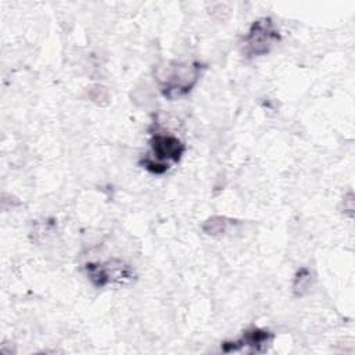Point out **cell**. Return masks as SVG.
Masks as SVG:
<instances>
[{
	"instance_id": "6da1fadb",
	"label": "cell",
	"mask_w": 355,
	"mask_h": 355,
	"mask_svg": "<svg viewBox=\"0 0 355 355\" xmlns=\"http://www.w3.org/2000/svg\"><path fill=\"white\" fill-rule=\"evenodd\" d=\"M202 64L200 62H166L158 67L155 78L164 97L175 100L186 96L200 79Z\"/></svg>"
},
{
	"instance_id": "7a4b0ae2",
	"label": "cell",
	"mask_w": 355,
	"mask_h": 355,
	"mask_svg": "<svg viewBox=\"0 0 355 355\" xmlns=\"http://www.w3.org/2000/svg\"><path fill=\"white\" fill-rule=\"evenodd\" d=\"M150 147L153 157L143 158L140 165L155 175L166 172L169 169L168 162H179L186 150L180 139L162 133H157L150 139Z\"/></svg>"
},
{
	"instance_id": "3957f363",
	"label": "cell",
	"mask_w": 355,
	"mask_h": 355,
	"mask_svg": "<svg viewBox=\"0 0 355 355\" xmlns=\"http://www.w3.org/2000/svg\"><path fill=\"white\" fill-rule=\"evenodd\" d=\"M280 40V33L269 17L252 22L248 33L244 36V54L251 57L265 55Z\"/></svg>"
},
{
	"instance_id": "277c9868",
	"label": "cell",
	"mask_w": 355,
	"mask_h": 355,
	"mask_svg": "<svg viewBox=\"0 0 355 355\" xmlns=\"http://www.w3.org/2000/svg\"><path fill=\"white\" fill-rule=\"evenodd\" d=\"M87 277L96 287H104L110 283H128L133 280L135 272L133 269L119 261V259H111L104 263H86L85 266Z\"/></svg>"
},
{
	"instance_id": "5b68a950",
	"label": "cell",
	"mask_w": 355,
	"mask_h": 355,
	"mask_svg": "<svg viewBox=\"0 0 355 355\" xmlns=\"http://www.w3.org/2000/svg\"><path fill=\"white\" fill-rule=\"evenodd\" d=\"M273 340V334L266 329L251 327L243 333V336L236 341H225L222 344L223 352H233L241 348H250V352H263Z\"/></svg>"
},
{
	"instance_id": "8992f818",
	"label": "cell",
	"mask_w": 355,
	"mask_h": 355,
	"mask_svg": "<svg viewBox=\"0 0 355 355\" xmlns=\"http://www.w3.org/2000/svg\"><path fill=\"white\" fill-rule=\"evenodd\" d=\"M234 223V220L225 216H212L202 223V230L209 236H222Z\"/></svg>"
},
{
	"instance_id": "52a82bcc",
	"label": "cell",
	"mask_w": 355,
	"mask_h": 355,
	"mask_svg": "<svg viewBox=\"0 0 355 355\" xmlns=\"http://www.w3.org/2000/svg\"><path fill=\"white\" fill-rule=\"evenodd\" d=\"M311 283H312V273L308 268H301L297 270L295 277H294V283H293V291L295 297H302L304 294H306L311 288Z\"/></svg>"
}]
</instances>
